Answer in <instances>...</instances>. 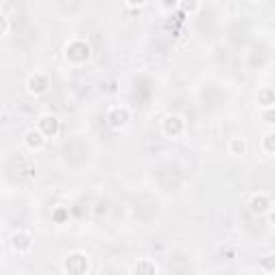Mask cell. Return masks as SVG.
<instances>
[{
	"instance_id": "obj_1",
	"label": "cell",
	"mask_w": 275,
	"mask_h": 275,
	"mask_svg": "<svg viewBox=\"0 0 275 275\" xmlns=\"http://www.w3.org/2000/svg\"><path fill=\"white\" fill-rule=\"evenodd\" d=\"M62 271L65 273H75V275H82L89 271V256L82 254V251H73L65 258L62 262Z\"/></svg>"
},
{
	"instance_id": "obj_2",
	"label": "cell",
	"mask_w": 275,
	"mask_h": 275,
	"mask_svg": "<svg viewBox=\"0 0 275 275\" xmlns=\"http://www.w3.org/2000/svg\"><path fill=\"white\" fill-rule=\"evenodd\" d=\"M58 129H60V120H58V116H54V114H43L41 118H39V131L46 138H50V136H56L58 134Z\"/></svg>"
},
{
	"instance_id": "obj_3",
	"label": "cell",
	"mask_w": 275,
	"mask_h": 275,
	"mask_svg": "<svg viewBox=\"0 0 275 275\" xmlns=\"http://www.w3.org/2000/svg\"><path fill=\"white\" fill-rule=\"evenodd\" d=\"M11 247H13V251H17V254H28L32 247V237L19 230V232H15L13 239H11Z\"/></svg>"
},
{
	"instance_id": "obj_4",
	"label": "cell",
	"mask_w": 275,
	"mask_h": 275,
	"mask_svg": "<svg viewBox=\"0 0 275 275\" xmlns=\"http://www.w3.org/2000/svg\"><path fill=\"white\" fill-rule=\"evenodd\" d=\"M249 206H251V211L254 213L265 215V213L271 211V200H269L267 194H254L251 196V200H249Z\"/></svg>"
},
{
	"instance_id": "obj_5",
	"label": "cell",
	"mask_w": 275,
	"mask_h": 275,
	"mask_svg": "<svg viewBox=\"0 0 275 275\" xmlns=\"http://www.w3.org/2000/svg\"><path fill=\"white\" fill-rule=\"evenodd\" d=\"M43 144H46V136H43L39 129H30L28 134H26V146H28V149L39 151Z\"/></svg>"
},
{
	"instance_id": "obj_6",
	"label": "cell",
	"mask_w": 275,
	"mask_h": 275,
	"mask_svg": "<svg viewBox=\"0 0 275 275\" xmlns=\"http://www.w3.org/2000/svg\"><path fill=\"white\" fill-rule=\"evenodd\" d=\"M131 271H134V273H144V271H146V273H157L159 269H157V265H155V262H153L151 258H142Z\"/></svg>"
},
{
	"instance_id": "obj_7",
	"label": "cell",
	"mask_w": 275,
	"mask_h": 275,
	"mask_svg": "<svg viewBox=\"0 0 275 275\" xmlns=\"http://www.w3.org/2000/svg\"><path fill=\"white\" fill-rule=\"evenodd\" d=\"M243 151H245V140L243 138H232V142H230V153H232V155H241Z\"/></svg>"
},
{
	"instance_id": "obj_8",
	"label": "cell",
	"mask_w": 275,
	"mask_h": 275,
	"mask_svg": "<svg viewBox=\"0 0 275 275\" xmlns=\"http://www.w3.org/2000/svg\"><path fill=\"white\" fill-rule=\"evenodd\" d=\"M262 149H265L269 155H275V134H267L262 138Z\"/></svg>"
},
{
	"instance_id": "obj_9",
	"label": "cell",
	"mask_w": 275,
	"mask_h": 275,
	"mask_svg": "<svg viewBox=\"0 0 275 275\" xmlns=\"http://www.w3.org/2000/svg\"><path fill=\"white\" fill-rule=\"evenodd\" d=\"M179 5L183 7V11H187V13H196V11L200 9V0H179Z\"/></svg>"
},
{
	"instance_id": "obj_10",
	"label": "cell",
	"mask_w": 275,
	"mask_h": 275,
	"mask_svg": "<svg viewBox=\"0 0 275 275\" xmlns=\"http://www.w3.org/2000/svg\"><path fill=\"white\" fill-rule=\"evenodd\" d=\"M265 118L267 123H275V108H265Z\"/></svg>"
},
{
	"instance_id": "obj_11",
	"label": "cell",
	"mask_w": 275,
	"mask_h": 275,
	"mask_svg": "<svg viewBox=\"0 0 275 275\" xmlns=\"http://www.w3.org/2000/svg\"><path fill=\"white\" fill-rule=\"evenodd\" d=\"M125 3H127L129 7H142V5L146 3V0H125Z\"/></svg>"
},
{
	"instance_id": "obj_12",
	"label": "cell",
	"mask_w": 275,
	"mask_h": 275,
	"mask_svg": "<svg viewBox=\"0 0 275 275\" xmlns=\"http://www.w3.org/2000/svg\"><path fill=\"white\" fill-rule=\"evenodd\" d=\"M269 224H271V228H275V208L269 211Z\"/></svg>"
}]
</instances>
